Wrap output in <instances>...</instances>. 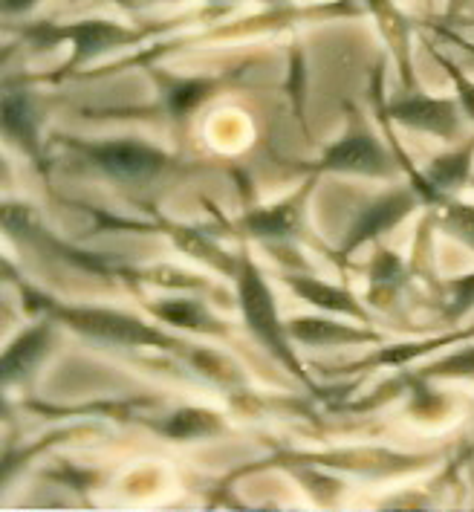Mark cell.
Here are the masks:
<instances>
[{"mask_svg":"<svg viewBox=\"0 0 474 512\" xmlns=\"http://www.w3.org/2000/svg\"><path fill=\"white\" fill-rule=\"evenodd\" d=\"M235 301L243 324L249 330V336L264 348L287 374L298 379L307 391L318 394L321 388L316 385V379L307 374L301 356H298V345L292 342L290 327L287 319L281 316L278 298L269 287V278L261 270V264L252 258L249 246L243 243L237 249V270H235Z\"/></svg>","mask_w":474,"mask_h":512,"instance_id":"cell-1","label":"cell"},{"mask_svg":"<svg viewBox=\"0 0 474 512\" xmlns=\"http://www.w3.org/2000/svg\"><path fill=\"white\" fill-rule=\"evenodd\" d=\"M24 304L38 316H50L58 324H67L73 333H79L84 339L96 342V345H110V348H151V351H174L185 353L194 351L188 348L183 339H177L174 333H168L165 327L154 322H145L133 313L125 310H113V307H87V304H64L53 301L50 296L27 290Z\"/></svg>","mask_w":474,"mask_h":512,"instance_id":"cell-2","label":"cell"},{"mask_svg":"<svg viewBox=\"0 0 474 512\" xmlns=\"http://www.w3.org/2000/svg\"><path fill=\"white\" fill-rule=\"evenodd\" d=\"M53 142L64 145L73 157H79L87 171L110 180L122 189H145L180 171L183 160L142 136H105L84 139L73 134H53Z\"/></svg>","mask_w":474,"mask_h":512,"instance_id":"cell-3","label":"cell"},{"mask_svg":"<svg viewBox=\"0 0 474 512\" xmlns=\"http://www.w3.org/2000/svg\"><path fill=\"white\" fill-rule=\"evenodd\" d=\"M344 131L307 165L310 174H342L368 180H396L402 174L388 139L373 128L368 116L356 105H347Z\"/></svg>","mask_w":474,"mask_h":512,"instance_id":"cell-4","label":"cell"},{"mask_svg":"<svg viewBox=\"0 0 474 512\" xmlns=\"http://www.w3.org/2000/svg\"><path fill=\"white\" fill-rule=\"evenodd\" d=\"M154 32L157 29L125 27V24H116L107 18H87V21H76V24H50V21L29 24L24 29V38L38 50L70 44V61H64V67L55 76V81H61L79 73L81 67H87L90 61H96L102 55L113 53V50H128V47L148 41Z\"/></svg>","mask_w":474,"mask_h":512,"instance_id":"cell-5","label":"cell"},{"mask_svg":"<svg viewBox=\"0 0 474 512\" xmlns=\"http://www.w3.org/2000/svg\"><path fill=\"white\" fill-rule=\"evenodd\" d=\"M382 64L373 76V105L376 113L388 116L394 125L399 128H408V131H417V134L434 136L446 145H454L463 136V125L469 122L466 113L460 108L457 96H428L422 90H402L399 96H388L382 93Z\"/></svg>","mask_w":474,"mask_h":512,"instance_id":"cell-6","label":"cell"},{"mask_svg":"<svg viewBox=\"0 0 474 512\" xmlns=\"http://www.w3.org/2000/svg\"><path fill=\"white\" fill-rule=\"evenodd\" d=\"M318 177L310 174V180L287 194L284 200L278 203H269V206H255V209H246L243 215L237 217L232 223L240 238L246 241H261L266 246H284V243L298 241L307 235V200L316 189Z\"/></svg>","mask_w":474,"mask_h":512,"instance_id":"cell-7","label":"cell"},{"mask_svg":"<svg viewBox=\"0 0 474 512\" xmlns=\"http://www.w3.org/2000/svg\"><path fill=\"white\" fill-rule=\"evenodd\" d=\"M3 136L9 145H15L29 160H44V105L41 93L35 90V81L29 76L3 79Z\"/></svg>","mask_w":474,"mask_h":512,"instance_id":"cell-8","label":"cell"},{"mask_svg":"<svg viewBox=\"0 0 474 512\" xmlns=\"http://www.w3.org/2000/svg\"><path fill=\"white\" fill-rule=\"evenodd\" d=\"M422 203V197L414 191V186H399V189H388L382 194H376L373 200H368L356 217L350 223V229L344 232V241L339 246V258H350L353 252H359L368 243H379L382 235H388L391 229H396L402 220L414 215Z\"/></svg>","mask_w":474,"mask_h":512,"instance_id":"cell-9","label":"cell"},{"mask_svg":"<svg viewBox=\"0 0 474 512\" xmlns=\"http://www.w3.org/2000/svg\"><path fill=\"white\" fill-rule=\"evenodd\" d=\"M148 76L157 87L159 102L168 113V119L185 128L191 122V116L206 102H211L223 87H229V81L235 79L237 73H232V76H214V73L180 76V73H171L165 67H148Z\"/></svg>","mask_w":474,"mask_h":512,"instance_id":"cell-10","label":"cell"},{"mask_svg":"<svg viewBox=\"0 0 474 512\" xmlns=\"http://www.w3.org/2000/svg\"><path fill=\"white\" fill-rule=\"evenodd\" d=\"M342 316H330V313H321V316H292L287 319L290 327V336L295 345L301 348H321V351H330V348H368V345H382L385 342V333L373 330L370 324L353 322V319H344Z\"/></svg>","mask_w":474,"mask_h":512,"instance_id":"cell-11","label":"cell"},{"mask_svg":"<svg viewBox=\"0 0 474 512\" xmlns=\"http://www.w3.org/2000/svg\"><path fill=\"white\" fill-rule=\"evenodd\" d=\"M281 278L290 287L292 296L307 301L310 307H316L318 313H330V316H342V319H353V322L373 324L368 301L356 296L353 290H347L344 284H330V281L316 278V275H310V272L304 270L284 272Z\"/></svg>","mask_w":474,"mask_h":512,"instance_id":"cell-12","label":"cell"},{"mask_svg":"<svg viewBox=\"0 0 474 512\" xmlns=\"http://www.w3.org/2000/svg\"><path fill=\"white\" fill-rule=\"evenodd\" d=\"M365 9L373 15L376 27L388 44L402 90H420L417 73H414V21L396 6V0H365Z\"/></svg>","mask_w":474,"mask_h":512,"instance_id":"cell-13","label":"cell"},{"mask_svg":"<svg viewBox=\"0 0 474 512\" xmlns=\"http://www.w3.org/2000/svg\"><path fill=\"white\" fill-rule=\"evenodd\" d=\"M474 339V324L472 327H451L446 333H434V336H425V339H414V342H394V345H382L376 353H370L365 359L353 362V365H344L342 374L350 371H388V368H402L408 362H417L425 359L434 351H448V348H457L463 342Z\"/></svg>","mask_w":474,"mask_h":512,"instance_id":"cell-14","label":"cell"},{"mask_svg":"<svg viewBox=\"0 0 474 512\" xmlns=\"http://www.w3.org/2000/svg\"><path fill=\"white\" fill-rule=\"evenodd\" d=\"M55 319L50 316H41L38 322L32 324L29 330H24L15 342L6 345L3 351V385H24L38 365L50 356L55 345Z\"/></svg>","mask_w":474,"mask_h":512,"instance_id":"cell-15","label":"cell"},{"mask_svg":"<svg viewBox=\"0 0 474 512\" xmlns=\"http://www.w3.org/2000/svg\"><path fill=\"white\" fill-rule=\"evenodd\" d=\"M422 177L428 186L437 191L443 200L460 197L466 189H472L474 180V131L472 136L448 145L446 151L434 154L422 165Z\"/></svg>","mask_w":474,"mask_h":512,"instance_id":"cell-16","label":"cell"},{"mask_svg":"<svg viewBox=\"0 0 474 512\" xmlns=\"http://www.w3.org/2000/svg\"><path fill=\"white\" fill-rule=\"evenodd\" d=\"M411 278V267L399 258V252H394L385 243H373V255L368 261V293L365 301L376 310H391L402 290L408 287Z\"/></svg>","mask_w":474,"mask_h":512,"instance_id":"cell-17","label":"cell"},{"mask_svg":"<svg viewBox=\"0 0 474 512\" xmlns=\"http://www.w3.org/2000/svg\"><path fill=\"white\" fill-rule=\"evenodd\" d=\"M148 313L157 322L168 324L174 330H191V333H209V336H229V327L220 322L209 307L197 298L165 296L148 304Z\"/></svg>","mask_w":474,"mask_h":512,"instance_id":"cell-18","label":"cell"},{"mask_svg":"<svg viewBox=\"0 0 474 512\" xmlns=\"http://www.w3.org/2000/svg\"><path fill=\"white\" fill-rule=\"evenodd\" d=\"M437 229L448 235L451 241L463 243L474 255V203H466L460 197H451L443 206L431 209Z\"/></svg>","mask_w":474,"mask_h":512,"instance_id":"cell-19","label":"cell"},{"mask_svg":"<svg viewBox=\"0 0 474 512\" xmlns=\"http://www.w3.org/2000/svg\"><path fill=\"white\" fill-rule=\"evenodd\" d=\"M411 374L420 379H428V382H434V379H463V382H474V339L457 345L454 351L440 356V359H431V362H425L420 368H414Z\"/></svg>","mask_w":474,"mask_h":512,"instance_id":"cell-20","label":"cell"},{"mask_svg":"<svg viewBox=\"0 0 474 512\" xmlns=\"http://www.w3.org/2000/svg\"><path fill=\"white\" fill-rule=\"evenodd\" d=\"M223 417L214 414L209 408H183L174 417H168V423L162 426V434L171 440H194V437H211L223 429L220 423Z\"/></svg>","mask_w":474,"mask_h":512,"instance_id":"cell-21","label":"cell"},{"mask_svg":"<svg viewBox=\"0 0 474 512\" xmlns=\"http://www.w3.org/2000/svg\"><path fill=\"white\" fill-rule=\"evenodd\" d=\"M474 313V270L454 275L446 281V304L440 313V322L446 327H457Z\"/></svg>","mask_w":474,"mask_h":512,"instance_id":"cell-22","label":"cell"},{"mask_svg":"<svg viewBox=\"0 0 474 512\" xmlns=\"http://www.w3.org/2000/svg\"><path fill=\"white\" fill-rule=\"evenodd\" d=\"M425 47L431 50V58L446 70L448 81H451V87H454V96H457V102H460V108L466 113V119H469V125L474 128V79L454 61V58H448L446 53H440L434 44H428L425 41Z\"/></svg>","mask_w":474,"mask_h":512,"instance_id":"cell-23","label":"cell"},{"mask_svg":"<svg viewBox=\"0 0 474 512\" xmlns=\"http://www.w3.org/2000/svg\"><path fill=\"white\" fill-rule=\"evenodd\" d=\"M474 18V0H448L446 3V24H460Z\"/></svg>","mask_w":474,"mask_h":512,"instance_id":"cell-24","label":"cell"},{"mask_svg":"<svg viewBox=\"0 0 474 512\" xmlns=\"http://www.w3.org/2000/svg\"><path fill=\"white\" fill-rule=\"evenodd\" d=\"M41 0H3V15L6 18H24V15H29L35 6H38Z\"/></svg>","mask_w":474,"mask_h":512,"instance_id":"cell-25","label":"cell"},{"mask_svg":"<svg viewBox=\"0 0 474 512\" xmlns=\"http://www.w3.org/2000/svg\"><path fill=\"white\" fill-rule=\"evenodd\" d=\"M440 35H446V38H451L454 44H460V47H466V50H472L474 53V44H469V41H463V38H457V35H451V32H446V29H440V27H434Z\"/></svg>","mask_w":474,"mask_h":512,"instance_id":"cell-26","label":"cell"},{"mask_svg":"<svg viewBox=\"0 0 474 512\" xmlns=\"http://www.w3.org/2000/svg\"><path fill=\"white\" fill-rule=\"evenodd\" d=\"M460 24H463V27H474V18H469V21H460ZM460 24H457V27H460Z\"/></svg>","mask_w":474,"mask_h":512,"instance_id":"cell-27","label":"cell"},{"mask_svg":"<svg viewBox=\"0 0 474 512\" xmlns=\"http://www.w3.org/2000/svg\"><path fill=\"white\" fill-rule=\"evenodd\" d=\"M264 3H272V6H275V3H284V0H264Z\"/></svg>","mask_w":474,"mask_h":512,"instance_id":"cell-28","label":"cell"},{"mask_svg":"<svg viewBox=\"0 0 474 512\" xmlns=\"http://www.w3.org/2000/svg\"><path fill=\"white\" fill-rule=\"evenodd\" d=\"M472 189H474V180H472Z\"/></svg>","mask_w":474,"mask_h":512,"instance_id":"cell-29","label":"cell"}]
</instances>
